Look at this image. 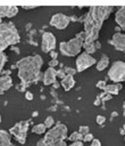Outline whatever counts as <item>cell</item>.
I'll use <instances>...</instances> for the list:
<instances>
[{
    "label": "cell",
    "mask_w": 125,
    "mask_h": 146,
    "mask_svg": "<svg viewBox=\"0 0 125 146\" xmlns=\"http://www.w3.org/2000/svg\"><path fill=\"white\" fill-rule=\"evenodd\" d=\"M100 103H101V98H100V96H98V97L95 98V100H94L93 104H94L95 106H98V105H100Z\"/></svg>",
    "instance_id": "cell-37"
},
{
    "label": "cell",
    "mask_w": 125,
    "mask_h": 146,
    "mask_svg": "<svg viewBox=\"0 0 125 146\" xmlns=\"http://www.w3.org/2000/svg\"><path fill=\"white\" fill-rule=\"evenodd\" d=\"M68 139L73 143V141H83V135H81L78 131H74L69 135Z\"/></svg>",
    "instance_id": "cell-21"
},
{
    "label": "cell",
    "mask_w": 125,
    "mask_h": 146,
    "mask_svg": "<svg viewBox=\"0 0 125 146\" xmlns=\"http://www.w3.org/2000/svg\"><path fill=\"white\" fill-rule=\"evenodd\" d=\"M50 54V56H51V59H57V56H58V54L55 51V50H52L51 52H49Z\"/></svg>",
    "instance_id": "cell-36"
},
{
    "label": "cell",
    "mask_w": 125,
    "mask_h": 146,
    "mask_svg": "<svg viewBox=\"0 0 125 146\" xmlns=\"http://www.w3.org/2000/svg\"><path fill=\"white\" fill-rule=\"evenodd\" d=\"M70 18V21H73V22H76V21H78V18L76 17V16H72V17H69Z\"/></svg>",
    "instance_id": "cell-41"
},
{
    "label": "cell",
    "mask_w": 125,
    "mask_h": 146,
    "mask_svg": "<svg viewBox=\"0 0 125 146\" xmlns=\"http://www.w3.org/2000/svg\"><path fill=\"white\" fill-rule=\"evenodd\" d=\"M75 36H76V38H78V39H81L83 42L85 41V32H84V31H82V32H78V33H77Z\"/></svg>",
    "instance_id": "cell-32"
},
{
    "label": "cell",
    "mask_w": 125,
    "mask_h": 146,
    "mask_svg": "<svg viewBox=\"0 0 125 146\" xmlns=\"http://www.w3.org/2000/svg\"><path fill=\"white\" fill-rule=\"evenodd\" d=\"M56 48V38L51 32H43L41 49L43 52H51Z\"/></svg>",
    "instance_id": "cell-10"
},
{
    "label": "cell",
    "mask_w": 125,
    "mask_h": 146,
    "mask_svg": "<svg viewBox=\"0 0 125 146\" xmlns=\"http://www.w3.org/2000/svg\"><path fill=\"white\" fill-rule=\"evenodd\" d=\"M0 24H2V18L0 17Z\"/></svg>",
    "instance_id": "cell-46"
},
{
    "label": "cell",
    "mask_w": 125,
    "mask_h": 146,
    "mask_svg": "<svg viewBox=\"0 0 125 146\" xmlns=\"http://www.w3.org/2000/svg\"><path fill=\"white\" fill-rule=\"evenodd\" d=\"M38 6L36 5H33V6H26V5H23V8L24 9H33V8H36Z\"/></svg>",
    "instance_id": "cell-38"
},
{
    "label": "cell",
    "mask_w": 125,
    "mask_h": 146,
    "mask_svg": "<svg viewBox=\"0 0 125 146\" xmlns=\"http://www.w3.org/2000/svg\"><path fill=\"white\" fill-rule=\"evenodd\" d=\"M20 41L18 30L13 22L0 24V52L10 46H15Z\"/></svg>",
    "instance_id": "cell-3"
},
{
    "label": "cell",
    "mask_w": 125,
    "mask_h": 146,
    "mask_svg": "<svg viewBox=\"0 0 125 146\" xmlns=\"http://www.w3.org/2000/svg\"><path fill=\"white\" fill-rule=\"evenodd\" d=\"M18 13V7L17 6H3L0 5V17H8L11 18Z\"/></svg>",
    "instance_id": "cell-13"
},
{
    "label": "cell",
    "mask_w": 125,
    "mask_h": 146,
    "mask_svg": "<svg viewBox=\"0 0 125 146\" xmlns=\"http://www.w3.org/2000/svg\"><path fill=\"white\" fill-rule=\"evenodd\" d=\"M117 115H118V114H117V112H113V113H111V119H113L114 116H117Z\"/></svg>",
    "instance_id": "cell-43"
},
{
    "label": "cell",
    "mask_w": 125,
    "mask_h": 146,
    "mask_svg": "<svg viewBox=\"0 0 125 146\" xmlns=\"http://www.w3.org/2000/svg\"><path fill=\"white\" fill-rule=\"evenodd\" d=\"M33 92H31V91H26L25 92V98L27 99V100H32L33 99Z\"/></svg>",
    "instance_id": "cell-33"
},
{
    "label": "cell",
    "mask_w": 125,
    "mask_h": 146,
    "mask_svg": "<svg viewBox=\"0 0 125 146\" xmlns=\"http://www.w3.org/2000/svg\"><path fill=\"white\" fill-rule=\"evenodd\" d=\"M60 86L64 88L65 91H69L74 86H75V80H74V76H70V75H66L61 82H60Z\"/></svg>",
    "instance_id": "cell-17"
},
{
    "label": "cell",
    "mask_w": 125,
    "mask_h": 146,
    "mask_svg": "<svg viewBox=\"0 0 125 146\" xmlns=\"http://www.w3.org/2000/svg\"><path fill=\"white\" fill-rule=\"evenodd\" d=\"M78 132H80L81 135H83V137H84L85 135L89 133V127H88V125H81V127L78 128Z\"/></svg>",
    "instance_id": "cell-26"
},
{
    "label": "cell",
    "mask_w": 125,
    "mask_h": 146,
    "mask_svg": "<svg viewBox=\"0 0 125 146\" xmlns=\"http://www.w3.org/2000/svg\"><path fill=\"white\" fill-rule=\"evenodd\" d=\"M93 139H94V137H93V135L90 133V132L83 137V141H85V143H88V141H92Z\"/></svg>",
    "instance_id": "cell-29"
},
{
    "label": "cell",
    "mask_w": 125,
    "mask_h": 146,
    "mask_svg": "<svg viewBox=\"0 0 125 146\" xmlns=\"http://www.w3.org/2000/svg\"><path fill=\"white\" fill-rule=\"evenodd\" d=\"M123 115H124V117H125V102H124V104H123Z\"/></svg>",
    "instance_id": "cell-44"
},
{
    "label": "cell",
    "mask_w": 125,
    "mask_h": 146,
    "mask_svg": "<svg viewBox=\"0 0 125 146\" xmlns=\"http://www.w3.org/2000/svg\"><path fill=\"white\" fill-rule=\"evenodd\" d=\"M91 146H101V143H100V140L99 139H93L92 141H91Z\"/></svg>",
    "instance_id": "cell-34"
},
{
    "label": "cell",
    "mask_w": 125,
    "mask_h": 146,
    "mask_svg": "<svg viewBox=\"0 0 125 146\" xmlns=\"http://www.w3.org/2000/svg\"><path fill=\"white\" fill-rule=\"evenodd\" d=\"M84 42L78 38H73L68 41H63L59 43V50L60 54L67 57H74L80 55L81 49L83 48Z\"/></svg>",
    "instance_id": "cell-5"
},
{
    "label": "cell",
    "mask_w": 125,
    "mask_h": 146,
    "mask_svg": "<svg viewBox=\"0 0 125 146\" xmlns=\"http://www.w3.org/2000/svg\"><path fill=\"white\" fill-rule=\"evenodd\" d=\"M122 84L120 83H110V84H107L103 92H106L107 95H118L119 90L122 89Z\"/></svg>",
    "instance_id": "cell-18"
},
{
    "label": "cell",
    "mask_w": 125,
    "mask_h": 146,
    "mask_svg": "<svg viewBox=\"0 0 125 146\" xmlns=\"http://www.w3.org/2000/svg\"><path fill=\"white\" fill-rule=\"evenodd\" d=\"M106 83H107V82H106L105 80H100V81L97 82L95 86H97V88H99V89H101V90H105V88H106V86H107Z\"/></svg>",
    "instance_id": "cell-28"
},
{
    "label": "cell",
    "mask_w": 125,
    "mask_h": 146,
    "mask_svg": "<svg viewBox=\"0 0 125 146\" xmlns=\"http://www.w3.org/2000/svg\"><path fill=\"white\" fill-rule=\"evenodd\" d=\"M124 139H125V136H124Z\"/></svg>",
    "instance_id": "cell-49"
},
{
    "label": "cell",
    "mask_w": 125,
    "mask_h": 146,
    "mask_svg": "<svg viewBox=\"0 0 125 146\" xmlns=\"http://www.w3.org/2000/svg\"><path fill=\"white\" fill-rule=\"evenodd\" d=\"M83 48L85 49V52H88V54H90V55L94 54V52H95V50H97L95 42H92V43H89V44H84V46H83Z\"/></svg>",
    "instance_id": "cell-22"
},
{
    "label": "cell",
    "mask_w": 125,
    "mask_h": 146,
    "mask_svg": "<svg viewBox=\"0 0 125 146\" xmlns=\"http://www.w3.org/2000/svg\"><path fill=\"white\" fill-rule=\"evenodd\" d=\"M0 122H1V115H0Z\"/></svg>",
    "instance_id": "cell-47"
},
{
    "label": "cell",
    "mask_w": 125,
    "mask_h": 146,
    "mask_svg": "<svg viewBox=\"0 0 125 146\" xmlns=\"http://www.w3.org/2000/svg\"><path fill=\"white\" fill-rule=\"evenodd\" d=\"M28 120H23L17 122L15 125H13L9 129V133L15 137V139L19 144H25L26 143V137H27V130H28Z\"/></svg>",
    "instance_id": "cell-6"
},
{
    "label": "cell",
    "mask_w": 125,
    "mask_h": 146,
    "mask_svg": "<svg viewBox=\"0 0 125 146\" xmlns=\"http://www.w3.org/2000/svg\"><path fill=\"white\" fill-rule=\"evenodd\" d=\"M69 22H70L69 16H67L65 14H61V13H57L51 17L50 25L56 27L57 30H65L68 26Z\"/></svg>",
    "instance_id": "cell-9"
},
{
    "label": "cell",
    "mask_w": 125,
    "mask_h": 146,
    "mask_svg": "<svg viewBox=\"0 0 125 146\" xmlns=\"http://www.w3.org/2000/svg\"><path fill=\"white\" fill-rule=\"evenodd\" d=\"M68 146H83V141H73Z\"/></svg>",
    "instance_id": "cell-35"
},
{
    "label": "cell",
    "mask_w": 125,
    "mask_h": 146,
    "mask_svg": "<svg viewBox=\"0 0 125 146\" xmlns=\"http://www.w3.org/2000/svg\"><path fill=\"white\" fill-rule=\"evenodd\" d=\"M95 63H97L95 58L93 56H91L90 54H88V52L84 51V52L80 54L77 56V58H76V62H75V64H76V71L77 72H83L88 67H91L92 65H94Z\"/></svg>",
    "instance_id": "cell-8"
},
{
    "label": "cell",
    "mask_w": 125,
    "mask_h": 146,
    "mask_svg": "<svg viewBox=\"0 0 125 146\" xmlns=\"http://www.w3.org/2000/svg\"><path fill=\"white\" fill-rule=\"evenodd\" d=\"M50 146H56V145H50Z\"/></svg>",
    "instance_id": "cell-48"
},
{
    "label": "cell",
    "mask_w": 125,
    "mask_h": 146,
    "mask_svg": "<svg viewBox=\"0 0 125 146\" xmlns=\"http://www.w3.org/2000/svg\"><path fill=\"white\" fill-rule=\"evenodd\" d=\"M122 131H123V132H124V133H125V124H124V125H123V128H122Z\"/></svg>",
    "instance_id": "cell-45"
},
{
    "label": "cell",
    "mask_w": 125,
    "mask_h": 146,
    "mask_svg": "<svg viewBox=\"0 0 125 146\" xmlns=\"http://www.w3.org/2000/svg\"><path fill=\"white\" fill-rule=\"evenodd\" d=\"M108 65H109V57L106 56V55H101V58L97 63V70L98 71H103Z\"/></svg>",
    "instance_id": "cell-19"
},
{
    "label": "cell",
    "mask_w": 125,
    "mask_h": 146,
    "mask_svg": "<svg viewBox=\"0 0 125 146\" xmlns=\"http://www.w3.org/2000/svg\"><path fill=\"white\" fill-rule=\"evenodd\" d=\"M95 47H97V49H100L101 48V44H100L99 41H95Z\"/></svg>",
    "instance_id": "cell-42"
},
{
    "label": "cell",
    "mask_w": 125,
    "mask_h": 146,
    "mask_svg": "<svg viewBox=\"0 0 125 146\" xmlns=\"http://www.w3.org/2000/svg\"><path fill=\"white\" fill-rule=\"evenodd\" d=\"M66 76V73L64 71V68H60V70H57V78H60L61 80Z\"/></svg>",
    "instance_id": "cell-31"
},
{
    "label": "cell",
    "mask_w": 125,
    "mask_h": 146,
    "mask_svg": "<svg viewBox=\"0 0 125 146\" xmlns=\"http://www.w3.org/2000/svg\"><path fill=\"white\" fill-rule=\"evenodd\" d=\"M108 78L115 83L125 81V62L122 60L114 62L108 71Z\"/></svg>",
    "instance_id": "cell-7"
},
{
    "label": "cell",
    "mask_w": 125,
    "mask_h": 146,
    "mask_svg": "<svg viewBox=\"0 0 125 146\" xmlns=\"http://www.w3.org/2000/svg\"><path fill=\"white\" fill-rule=\"evenodd\" d=\"M43 64V59L40 55L26 56L20 58L13 65V67L18 68V78L22 81L23 88L25 89L28 84L33 82H38L41 78V67Z\"/></svg>",
    "instance_id": "cell-2"
},
{
    "label": "cell",
    "mask_w": 125,
    "mask_h": 146,
    "mask_svg": "<svg viewBox=\"0 0 125 146\" xmlns=\"http://www.w3.org/2000/svg\"><path fill=\"white\" fill-rule=\"evenodd\" d=\"M95 121H97V123H98L99 125H103V124L106 123V117H105L103 115H97Z\"/></svg>",
    "instance_id": "cell-27"
},
{
    "label": "cell",
    "mask_w": 125,
    "mask_h": 146,
    "mask_svg": "<svg viewBox=\"0 0 125 146\" xmlns=\"http://www.w3.org/2000/svg\"><path fill=\"white\" fill-rule=\"evenodd\" d=\"M0 146H14L10 133L2 129H0Z\"/></svg>",
    "instance_id": "cell-16"
},
{
    "label": "cell",
    "mask_w": 125,
    "mask_h": 146,
    "mask_svg": "<svg viewBox=\"0 0 125 146\" xmlns=\"http://www.w3.org/2000/svg\"><path fill=\"white\" fill-rule=\"evenodd\" d=\"M36 146H47V145L44 144V140H43V138H42V139H40V140L38 141V144H36Z\"/></svg>",
    "instance_id": "cell-39"
},
{
    "label": "cell",
    "mask_w": 125,
    "mask_h": 146,
    "mask_svg": "<svg viewBox=\"0 0 125 146\" xmlns=\"http://www.w3.org/2000/svg\"><path fill=\"white\" fill-rule=\"evenodd\" d=\"M11 86H13V80H11L10 75H2V76H0V95H2Z\"/></svg>",
    "instance_id": "cell-15"
},
{
    "label": "cell",
    "mask_w": 125,
    "mask_h": 146,
    "mask_svg": "<svg viewBox=\"0 0 125 146\" xmlns=\"http://www.w3.org/2000/svg\"><path fill=\"white\" fill-rule=\"evenodd\" d=\"M56 78H57V71L52 67H48L44 73H43V84L44 86H52L55 82H56Z\"/></svg>",
    "instance_id": "cell-12"
},
{
    "label": "cell",
    "mask_w": 125,
    "mask_h": 146,
    "mask_svg": "<svg viewBox=\"0 0 125 146\" xmlns=\"http://www.w3.org/2000/svg\"><path fill=\"white\" fill-rule=\"evenodd\" d=\"M115 21L120 29L125 30V6H122L117 9L115 14Z\"/></svg>",
    "instance_id": "cell-14"
},
{
    "label": "cell",
    "mask_w": 125,
    "mask_h": 146,
    "mask_svg": "<svg viewBox=\"0 0 125 146\" xmlns=\"http://www.w3.org/2000/svg\"><path fill=\"white\" fill-rule=\"evenodd\" d=\"M65 139H67V127L64 123L58 122L51 129H49L44 137V144L47 146L56 145V146H66Z\"/></svg>",
    "instance_id": "cell-4"
},
{
    "label": "cell",
    "mask_w": 125,
    "mask_h": 146,
    "mask_svg": "<svg viewBox=\"0 0 125 146\" xmlns=\"http://www.w3.org/2000/svg\"><path fill=\"white\" fill-rule=\"evenodd\" d=\"M6 62H7V55L5 52H0V73L2 72Z\"/></svg>",
    "instance_id": "cell-24"
},
{
    "label": "cell",
    "mask_w": 125,
    "mask_h": 146,
    "mask_svg": "<svg viewBox=\"0 0 125 146\" xmlns=\"http://www.w3.org/2000/svg\"><path fill=\"white\" fill-rule=\"evenodd\" d=\"M45 130H47V127L44 125V123H39V124H35L33 127L32 132H34L36 135H42V133L45 132Z\"/></svg>",
    "instance_id": "cell-20"
},
{
    "label": "cell",
    "mask_w": 125,
    "mask_h": 146,
    "mask_svg": "<svg viewBox=\"0 0 125 146\" xmlns=\"http://www.w3.org/2000/svg\"><path fill=\"white\" fill-rule=\"evenodd\" d=\"M48 65H49V67L55 68L56 66H58V65H59V62H58L57 59H50V62L48 63Z\"/></svg>",
    "instance_id": "cell-30"
},
{
    "label": "cell",
    "mask_w": 125,
    "mask_h": 146,
    "mask_svg": "<svg viewBox=\"0 0 125 146\" xmlns=\"http://www.w3.org/2000/svg\"><path fill=\"white\" fill-rule=\"evenodd\" d=\"M44 125L47 127V129H51L53 127V123H55V120L52 116H47V119L44 120Z\"/></svg>",
    "instance_id": "cell-23"
},
{
    "label": "cell",
    "mask_w": 125,
    "mask_h": 146,
    "mask_svg": "<svg viewBox=\"0 0 125 146\" xmlns=\"http://www.w3.org/2000/svg\"><path fill=\"white\" fill-rule=\"evenodd\" d=\"M64 71L66 73V75H70V76H74L76 74V68H73V67H69V66H66L64 67Z\"/></svg>",
    "instance_id": "cell-25"
},
{
    "label": "cell",
    "mask_w": 125,
    "mask_h": 146,
    "mask_svg": "<svg viewBox=\"0 0 125 146\" xmlns=\"http://www.w3.org/2000/svg\"><path fill=\"white\" fill-rule=\"evenodd\" d=\"M109 43L116 49V50H119V51H123L125 52V34L123 33H115L111 39L109 40Z\"/></svg>",
    "instance_id": "cell-11"
},
{
    "label": "cell",
    "mask_w": 125,
    "mask_h": 146,
    "mask_svg": "<svg viewBox=\"0 0 125 146\" xmlns=\"http://www.w3.org/2000/svg\"><path fill=\"white\" fill-rule=\"evenodd\" d=\"M59 86H60V83H59V82H58V81H56V82H55V83H53V84H52V87H53V88H55V89H57V88H58V87H59Z\"/></svg>",
    "instance_id": "cell-40"
},
{
    "label": "cell",
    "mask_w": 125,
    "mask_h": 146,
    "mask_svg": "<svg viewBox=\"0 0 125 146\" xmlns=\"http://www.w3.org/2000/svg\"><path fill=\"white\" fill-rule=\"evenodd\" d=\"M113 10H114L113 6H91L89 7V11L84 16L78 18V21L83 22L84 24V32H85L84 44H89L98 41L100 29Z\"/></svg>",
    "instance_id": "cell-1"
}]
</instances>
